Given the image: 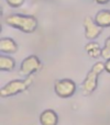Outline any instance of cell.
Masks as SVG:
<instances>
[{
    "label": "cell",
    "instance_id": "1",
    "mask_svg": "<svg viewBox=\"0 0 110 125\" xmlns=\"http://www.w3.org/2000/svg\"><path fill=\"white\" fill-rule=\"evenodd\" d=\"M4 22L7 25L18 29L24 33H33L39 25L35 17L24 14H10L4 19Z\"/></svg>",
    "mask_w": 110,
    "mask_h": 125
},
{
    "label": "cell",
    "instance_id": "2",
    "mask_svg": "<svg viewBox=\"0 0 110 125\" xmlns=\"http://www.w3.org/2000/svg\"><path fill=\"white\" fill-rule=\"evenodd\" d=\"M104 70H105V62H97L91 67L90 70L88 71V73H87L86 78H85L84 82L82 84V93L85 97L90 95L97 89L98 77Z\"/></svg>",
    "mask_w": 110,
    "mask_h": 125
},
{
    "label": "cell",
    "instance_id": "3",
    "mask_svg": "<svg viewBox=\"0 0 110 125\" xmlns=\"http://www.w3.org/2000/svg\"><path fill=\"white\" fill-rule=\"evenodd\" d=\"M33 83V77H26L25 79H17V80H11L7 84H4L1 89H0V97L1 98H8L15 95L18 93L24 92Z\"/></svg>",
    "mask_w": 110,
    "mask_h": 125
},
{
    "label": "cell",
    "instance_id": "4",
    "mask_svg": "<svg viewBox=\"0 0 110 125\" xmlns=\"http://www.w3.org/2000/svg\"><path fill=\"white\" fill-rule=\"evenodd\" d=\"M42 69V62L40 58L35 55H30V56L25 57L22 61L21 65H20L19 73L22 76H26L30 77L34 73H37Z\"/></svg>",
    "mask_w": 110,
    "mask_h": 125
},
{
    "label": "cell",
    "instance_id": "5",
    "mask_svg": "<svg viewBox=\"0 0 110 125\" xmlns=\"http://www.w3.org/2000/svg\"><path fill=\"white\" fill-rule=\"evenodd\" d=\"M54 91L60 98L67 99L74 95V93L76 92V83L68 78L56 80L54 83Z\"/></svg>",
    "mask_w": 110,
    "mask_h": 125
},
{
    "label": "cell",
    "instance_id": "6",
    "mask_svg": "<svg viewBox=\"0 0 110 125\" xmlns=\"http://www.w3.org/2000/svg\"><path fill=\"white\" fill-rule=\"evenodd\" d=\"M83 24H84L85 28V36L89 41L96 40L102 33V29L104 28L98 25L95 22V20L91 19L90 17H85Z\"/></svg>",
    "mask_w": 110,
    "mask_h": 125
},
{
    "label": "cell",
    "instance_id": "7",
    "mask_svg": "<svg viewBox=\"0 0 110 125\" xmlns=\"http://www.w3.org/2000/svg\"><path fill=\"white\" fill-rule=\"evenodd\" d=\"M57 113L53 110H45L40 114V124L41 125H57Z\"/></svg>",
    "mask_w": 110,
    "mask_h": 125
},
{
    "label": "cell",
    "instance_id": "8",
    "mask_svg": "<svg viewBox=\"0 0 110 125\" xmlns=\"http://www.w3.org/2000/svg\"><path fill=\"white\" fill-rule=\"evenodd\" d=\"M0 51L4 54H14L18 52V44L10 37H3L0 40Z\"/></svg>",
    "mask_w": 110,
    "mask_h": 125
},
{
    "label": "cell",
    "instance_id": "9",
    "mask_svg": "<svg viewBox=\"0 0 110 125\" xmlns=\"http://www.w3.org/2000/svg\"><path fill=\"white\" fill-rule=\"evenodd\" d=\"M95 22L101 28L110 26V10H100L96 13Z\"/></svg>",
    "mask_w": 110,
    "mask_h": 125
},
{
    "label": "cell",
    "instance_id": "10",
    "mask_svg": "<svg viewBox=\"0 0 110 125\" xmlns=\"http://www.w3.org/2000/svg\"><path fill=\"white\" fill-rule=\"evenodd\" d=\"M101 50L102 48H100L99 44L96 42H89L85 45V51L91 58H98L99 56H101Z\"/></svg>",
    "mask_w": 110,
    "mask_h": 125
},
{
    "label": "cell",
    "instance_id": "11",
    "mask_svg": "<svg viewBox=\"0 0 110 125\" xmlns=\"http://www.w3.org/2000/svg\"><path fill=\"white\" fill-rule=\"evenodd\" d=\"M15 67V61L10 56L1 55L0 56V69L1 71H11Z\"/></svg>",
    "mask_w": 110,
    "mask_h": 125
},
{
    "label": "cell",
    "instance_id": "12",
    "mask_svg": "<svg viewBox=\"0 0 110 125\" xmlns=\"http://www.w3.org/2000/svg\"><path fill=\"white\" fill-rule=\"evenodd\" d=\"M101 57L106 61L110 59V36H108L105 41V46L101 50Z\"/></svg>",
    "mask_w": 110,
    "mask_h": 125
},
{
    "label": "cell",
    "instance_id": "13",
    "mask_svg": "<svg viewBox=\"0 0 110 125\" xmlns=\"http://www.w3.org/2000/svg\"><path fill=\"white\" fill-rule=\"evenodd\" d=\"M6 1L12 8H19V7H21L23 4L24 0H6Z\"/></svg>",
    "mask_w": 110,
    "mask_h": 125
},
{
    "label": "cell",
    "instance_id": "14",
    "mask_svg": "<svg viewBox=\"0 0 110 125\" xmlns=\"http://www.w3.org/2000/svg\"><path fill=\"white\" fill-rule=\"evenodd\" d=\"M105 70L108 73H110V59L106 61V62H105Z\"/></svg>",
    "mask_w": 110,
    "mask_h": 125
},
{
    "label": "cell",
    "instance_id": "15",
    "mask_svg": "<svg viewBox=\"0 0 110 125\" xmlns=\"http://www.w3.org/2000/svg\"><path fill=\"white\" fill-rule=\"evenodd\" d=\"M94 1L97 2L98 4H106V3H108L110 0H94Z\"/></svg>",
    "mask_w": 110,
    "mask_h": 125
}]
</instances>
